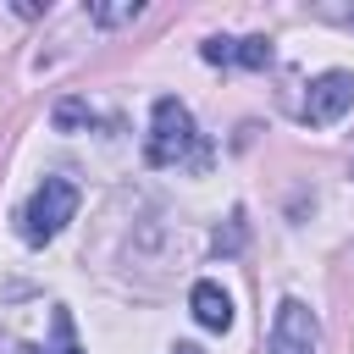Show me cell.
Masks as SVG:
<instances>
[{
	"instance_id": "obj_1",
	"label": "cell",
	"mask_w": 354,
	"mask_h": 354,
	"mask_svg": "<svg viewBox=\"0 0 354 354\" xmlns=\"http://www.w3.org/2000/svg\"><path fill=\"white\" fill-rule=\"evenodd\" d=\"M77 216V183L72 177H44L33 194H28V205H22V216H17V232H22V243H50L66 221Z\"/></svg>"
},
{
	"instance_id": "obj_2",
	"label": "cell",
	"mask_w": 354,
	"mask_h": 354,
	"mask_svg": "<svg viewBox=\"0 0 354 354\" xmlns=\"http://www.w3.org/2000/svg\"><path fill=\"white\" fill-rule=\"evenodd\" d=\"M194 144H199V133H194L188 105H183V100H171V94H160V100L149 105L144 160H149V166H183V160L194 155Z\"/></svg>"
},
{
	"instance_id": "obj_3",
	"label": "cell",
	"mask_w": 354,
	"mask_h": 354,
	"mask_svg": "<svg viewBox=\"0 0 354 354\" xmlns=\"http://www.w3.org/2000/svg\"><path fill=\"white\" fill-rule=\"evenodd\" d=\"M348 111H354V72H343V66L321 72V77L310 83V94H304V122H310V127H332V122H343Z\"/></svg>"
},
{
	"instance_id": "obj_4",
	"label": "cell",
	"mask_w": 354,
	"mask_h": 354,
	"mask_svg": "<svg viewBox=\"0 0 354 354\" xmlns=\"http://www.w3.org/2000/svg\"><path fill=\"white\" fill-rule=\"evenodd\" d=\"M321 348V321L304 299H282L271 321V354H315Z\"/></svg>"
},
{
	"instance_id": "obj_5",
	"label": "cell",
	"mask_w": 354,
	"mask_h": 354,
	"mask_svg": "<svg viewBox=\"0 0 354 354\" xmlns=\"http://www.w3.org/2000/svg\"><path fill=\"white\" fill-rule=\"evenodd\" d=\"M188 310H194V321H199L205 332H227V326H232V299H227L221 282H194Z\"/></svg>"
},
{
	"instance_id": "obj_6",
	"label": "cell",
	"mask_w": 354,
	"mask_h": 354,
	"mask_svg": "<svg viewBox=\"0 0 354 354\" xmlns=\"http://www.w3.org/2000/svg\"><path fill=\"white\" fill-rule=\"evenodd\" d=\"M144 17V6L138 0H116V6H88V22L94 28H127V22H138Z\"/></svg>"
},
{
	"instance_id": "obj_7",
	"label": "cell",
	"mask_w": 354,
	"mask_h": 354,
	"mask_svg": "<svg viewBox=\"0 0 354 354\" xmlns=\"http://www.w3.org/2000/svg\"><path fill=\"white\" fill-rule=\"evenodd\" d=\"M50 122H55V133H77V127H88V122H94V111H88L83 100H72V94H66V100H55Z\"/></svg>"
},
{
	"instance_id": "obj_8",
	"label": "cell",
	"mask_w": 354,
	"mask_h": 354,
	"mask_svg": "<svg viewBox=\"0 0 354 354\" xmlns=\"http://www.w3.org/2000/svg\"><path fill=\"white\" fill-rule=\"evenodd\" d=\"M238 66H249V72H266L271 66V39H238Z\"/></svg>"
},
{
	"instance_id": "obj_9",
	"label": "cell",
	"mask_w": 354,
	"mask_h": 354,
	"mask_svg": "<svg viewBox=\"0 0 354 354\" xmlns=\"http://www.w3.org/2000/svg\"><path fill=\"white\" fill-rule=\"evenodd\" d=\"M310 17H315V22H332V28H348V33H354V0H321V6H310Z\"/></svg>"
},
{
	"instance_id": "obj_10",
	"label": "cell",
	"mask_w": 354,
	"mask_h": 354,
	"mask_svg": "<svg viewBox=\"0 0 354 354\" xmlns=\"http://www.w3.org/2000/svg\"><path fill=\"white\" fill-rule=\"evenodd\" d=\"M199 55H205L210 66H238V39H205Z\"/></svg>"
},
{
	"instance_id": "obj_11",
	"label": "cell",
	"mask_w": 354,
	"mask_h": 354,
	"mask_svg": "<svg viewBox=\"0 0 354 354\" xmlns=\"http://www.w3.org/2000/svg\"><path fill=\"white\" fill-rule=\"evenodd\" d=\"M50 326H55V348H44V354H83V348H77V337H72V315H66V310H55V315H50Z\"/></svg>"
},
{
	"instance_id": "obj_12",
	"label": "cell",
	"mask_w": 354,
	"mask_h": 354,
	"mask_svg": "<svg viewBox=\"0 0 354 354\" xmlns=\"http://www.w3.org/2000/svg\"><path fill=\"white\" fill-rule=\"evenodd\" d=\"M243 243V216H232V227H227V238H216V254H232Z\"/></svg>"
},
{
	"instance_id": "obj_13",
	"label": "cell",
	"mask_w": 354,
	"mask_h": 354,
	"mask_svg": "<svg viewBox=\"0 0 354 354\" xmlns=\"http://www.w3.org/2000/svg\"><path fill=\"white\" fill-rule=\"evenodd\" d=\"M171 354H205V348H199V343H177Z\"/></svg>"
},
{
	"instance_id": "obj_14",
	"label": "cell",
	"mask_w": 354,
	"mask_h": 354,
	"mask_svg": "<svg viewBox=\"0 0 354 354\" xmlns=\"http://www.w3.org/2000/svg\"><path fill=\"white\" fill-rule=\"evenodd\" d=\"M22 354H44V348H33V343H28V348H22Z\"/></svg>"
},
{
	"instance_id": "obj_15",
	"label": "cell",
	"mask_w": 354,
	"mask_h": 354,
	"mask_svg": "<svg viewBox=\"0 0 354 354\" xmlns=\"http://www.w3.org/2000/svg\"><path fill=\"white\" fill-rule=\"evenodd\" d=\"M348 177H354V166H348Z\"/></svg>"
}]
</instances>
